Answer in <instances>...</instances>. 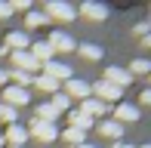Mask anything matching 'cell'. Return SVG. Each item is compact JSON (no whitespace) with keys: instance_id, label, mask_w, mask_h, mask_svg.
<instances>
[{"instance_id":"cell-1","label":"cell","mask_w":151,"mask_h":148,"mask_svg":"<svg viewBox=\"0 0 151 148\" xmlns=\"http://www.w3.org/2000/svg\"><path fill=\"white\" fill-rule=\"evenodd\" d=\"M28 136H34L37 142H46V145H50V142H56V139H59V130H56V124H43V120L34 117L31 126H28Z\"/></svg>"},{"instance_id":"cell-2","label":"cell","mask_w":151,"mask_h":148,"mask_svg":"<svg viewBox=\"0 0 151 148\" xmlns=\"http://www.w3.org/2000/svg\"><path fill=\"white\" fill-rule=\"evenodd\" d=\"M43 16L46 19H59V22H74V19H77V9L68 6V3H59V0H50Z\"/></svg>"},{"instance_id":"cell-3","label":"cell","mask_w":151,"mask_h":148,"mask_svg":"<svg viewBox=\"0 0 151 148\" xmlns=\"http://www.w3.org/2000/svg\"><path fill=\"white\" fill-rule=\"evenodd\" d=\"M90 93H96V99L108 105V102H114V99H120V93H123V90H117V86L108 83V80H96V83L90 86Z\"/></svg>"},{"instance_id":"cell-4","label":"cell","mask_w":151,"mask_h":148,"mask_svg":"<svg viewBox=\"0 0 151 148\" xmlns=\"http://www.w3.org/2000/svg\"><path fill=\"white\" fill-rule=\"evenodd\" d=\"M46 43H50V50H52V52H74V50H77V43H74V40L68 37L65 31H52Z\"/></svg>"},{"instance_id":"cell-5","label":"cell","mask_w":151,"mask_h":148,"mask_svg":"<svg viewBox=\"0 0 151 148\" xmlns=\"http://www.w3.org/2000/svg\"><path fill=\"white\" fill-rule=\"evenodd\" d=\"M12 65H16V71H25V74L40 71V62L31 56L28 50H22V52H12Z\"/></svg>"},{"instance_id":"cell-6","label":"cell","mask_w":151,"mask_h":148,"mask_svg":"<svg viewBox=\"0 0 151 148\" xmlns=\"http://www.w3.org/2000/svg\"><path fill=\"white\" fill-rule=\"evenodd\" d=\"M65 96L68 99H93V93H90V83H83V80H77V77H71V80H65Z\"/></svg>"},{"instance_id":"cell-7","label":"cell","mask_w":151,"mask_h":148,"mask_svg":"<svg viewBox=\"0 0 151 148\" xmlns=\"http://www.w3.org/2000/svg\"><path fill=\"white\" fill-rule=\"evenodd\" d=\"M28 90H22V86H6L3 90V105H9V108H19V105H28Z\"/></svg>"},{"instance_id":"cell-8","label":"cell","mask_w":151,"mask_h":148,"mask_svg":"<svg viewBox=\"0 0 151 148\" xmlns=\"http://www.w3.org/2000/svg\"><path fill=\"white\" fill-rule=\"evenodd\" d=\"M102 80H108V83H114L117 90H123V86H129V83H133V74H129V71H123V68H117V65H111V68L105 71V77H102Z\"/></svg>"},{"instance_id":"cell-9","label":"cell","mask_w":151,"mask_h":148,"mask_svg":"<svg viewBox=\"0 0 151 148\" xmlns=\"http://www.w3.org/2000/svg\"><path fill=\"white\" fill-rule=\"evenodd\" d=\"M40 68H43V74L52 77V80H71V74H74L65 62H46V65H40Z\"/></svg>"},{"instance_id":"cell-10","label":"cell","mask_w":151,"mask_h":148,"mask_svg":"<svg viewBox=\"0 0 151 148\" xmlns=\"http://www.w3.org/2000/svg\"><path fill=\"white\" fill-rule=\"evenodd\" d=\"M6 50H12V52H22V50H28V34H25V31H9V34H6Z\"/></svg>"},{"instance_id":"cell-11","label":"cell","mask_w":151,"mask_h":148,"mask_svg":"<svg viewBox=\"0 0 151 148\" xmlns=\"http://www.w3.org/2000/svg\"><path fill=\"white\" fill-rule=\"evenodd\" d=\"M114 114H117V124H120V126L139 120V108H136V105H127V102H120L117 108H114Z\"/></svg>"},{"instance_id":"cell-12","label":"cell","mask_w":151,"mask_h":148,"mask_svg":"<svg viewBox=\"0 0 151 148\" xmlns=\"http://www.w3.org/2000/svg\"><path fill=\"white\" fill-rule=\"evenodd\" d=\"M6 142H9L12 148H25V142H28V130L19 124H12L9 130H6Z\"/></svg>"},{"instance_id":"cell-13","label":"cell","mask_w":151,"mask_h":148,"mask_svg":"<svg viewBox=\"0 0 151 148\" xmlns=\"http://www.w3.org/2000/svg\"><path fill=\"white\" fill-rule=\"evenodd\" d=\"M80 16L93 19V22H105V19H108V6H102V3H83V6H80Z\"/></svg>"},{"instance_id":"cell-14","label":"cell","mask_w":151,"mask_h":148,"mask_svg":"<svg viewBox=\"0 0 151 148\" xmlns=\"http://www.w3.org/2000/svg\"><path fill=\"white\" fill-rule=\"evenodd\" d=\"M31 56L37 59L40 65H46V62H52V50H50V43H46V40H37V43H31Z\"/></svg>"},{"instance_id":"cell-15","label":"cell","mask_w":151,"mask_h":148,"mask_svg":"<svg viewBox=\"0 0 151 148\" xmlns=\"http://www.w3.org/2000/svg\"><path fill=\"white\" fill-rule=\"evenodd\" d=\"M80 111H83L86 117H102V114L108 111V105L99 102V99H83V102H80Z\"/></svg>"},{"instance_id":"cell-16","label":"cell","mask_w":151,"mask_h":148,"mask_svg":"<svg viewBox=\"0 0 151 148\" xmlns=\"http://www.w3.org/2000/svg\"><path fill=\"white\" fill-rule=\"evenodd\" d=\"M99 133L105 139H120L123 136V126L117 124V120H102V124H99Z\"/></svg>"},{"instance_id":"cell-17","label":"cell","mask_w":151,"mask_h":148,"mask_svg":"<svg viewBox=\"0 0 151 148\" xmlns=\"http://www.w3.org/2000/svg\"><path fill=\"white\" fill-rule=\"evenodd\" d=\"M59 108H52V105L50 102H43V105H40V108H37V120H43V124H56V120H59Z\"/></svg>"},{"instance_id":"cell-18","label":"cell","mask_w":151,"mask_h":148,"mask_svg":"<svg viewBox=\"0 0 151 148\" xmlns=\"http://www.w3.org/2000/svg\"><path fill=\"white\" fill-rule=\"evenodd\" d=\"M68 120H71V126H74V130H83V133L93 126V117H86L83 111H71V114H68Z\"/></svg>"},{"instance_id":"cell-19","label":"cell","mask_w":151,"mask_h":148,"mask_svg":"<svg viewBox=\"0 0 151 148\" xmlns=\"http://www.w3.org/2000/svg\"><path fill=\"white\" fill-rule=\"evenodd\" d=\"M34 86H37V90H43V93H52V96L59 93V80L46 77V74H40V77H34Z\"/></svg>"},{"instance_id":"cell-20","label":"cell","mask_w":151,"mask_h":148,"mask_svg":"<svg viewBox=\"0 0 151 148\" xmlns=\"http://www.w3.org/2000/svg\"><path fill=\"white\" fill-rule=\"evenodd\" d=\"M62 139H65V142H68V145L74 148V145H83V139H86V133H83V130H74V126H68V130L62 133Z\"/></svg>"},{"instance_id":"cell-21","label":"cell","mask_w":151,"mask_h":148,"mask_svg":"<svg viewBox=\"0 0 151 148\" xmlns=\"http://www.w3.org/2000/svg\"><path fill=\"white\" fill-rule=\"evenodd\" d=\"M74 52H80L83 59H93V62H96V59H102V46H96V43H80Z\"/></svg>"},{"instance_id":"cell-22","label":"cell","mask_w":151,"mask_h":148,"mask_svg":"<svg viewBox=\"0 0 151 148\" xmlns=\"http://www.w3.org/2000/svg\"><path fill=\"white\" fill-rule=\"evenodd\" d=\"M25 25L28 28H43V25H50V19L43 12H25Z\"/></svg>"},{"instance_id":"cell-23","label":"cell","mask_w":151,"mask_h":148,"mask_svg":"<svg viewBox=\"0 0 151 148\" xmlns=\"http://www.w3.org/2000/svg\"><path fill=\"white\" fill-rule=\"evenodd\" d=\"M9 77L16 80V86H22V90H25V86H31V83H34V77H37V74H25V71H9Z\"/></svg>"},{"instance_id":"cell-24","label":"cell","mask_w":151,"mask_h":148,"mask_svg":"<svg viewBox=\"0 0 151 148\" xmlns=\"http://www.w3.org/2000/svg\"><path fill=\"white\" fill-rule=\"evenodd\" d=\"M50 105H52V108H59V111H68V108H71V99H68L65 93H56Z\"/></svg>"},{"instance_id":"cell-25","label":"cell","mask_w":151,"mask_h":148,"mask_svg":"<svg viewBox=\"0 0 151 148\" xmlns=\"http://www.w3.org/2000/svg\"><path fill=\"white\" fill-rule=\"evenodd\" d=\"M151 71V62L148 59H136L133 65H129V74H148Z\"/></svg>"},{"instance_id":"cell-26","label":"cell","mask_w":151,"mask_h":148,"mask_svg":"<svg viewBox=\"0 0 151 148\" xmlns=\"http://www.w3.org/2000/svg\"><path fill=\"white\" fill-rule=\"evenodd\" d=\"M0 120H6V124H16V108H9V105L0 102Z\"/></svg>"},{"instance_id":"cell-27","label":"cell","mask_w":151,"mask_h":148,"mask_svg":"<svg viewBox=\"0 0 151 148\" xmlns=\"http://www.w3.org/2000/svg\"><path fill=\"white\" fill-rule=\"evenodd\" d=\"M9 9H22V12H31V0H16V3H9Z\"/></svg>"},{"instance_id":"cell-28","label":"cell","mask_w":151,"mask_h":148,"mask_svg":"<svg viewBox=\"0 0 151 148\" xmlns=\"http://www.w3.org/2000/svg\"><path fill=\"white\" fill-rule=\"evenodd\" d=\"M12 16V9H9V3H0V19H9Z\"/></svg>"},{"instance_id":"cell-29","label":"cell","mask_w":151,"mask_h":148,"mask_svg":"<svg viewBox=\"0 0 151 148\" xmlns=\"http://www.w3.org/2000/svg\"><path fill=\"white\" fill-rule=\"evenodd\" d=\"M139 102H142V105H151V90L142 93V96H139Z\"/></svg>"},{"instance_id":"cell-30","label":"cell","mask_w":151,"mask_h":148,"mask_svg":"<svg viewBox=\"0 0 151 148\" xmlns=\"http://www.w3.org/2000/svg\"><path fill=\"white\" fill-rule=\"evenodd\" d=\"M114 148H136V145H127V142H114Z\"/></svg>"},{"instance_id":"cell-31","label":"cell","mask_w":151,"mask_h":148,"mask_svg":"<svg viewBox=\"0 0 151 148\" xmlns=\"http://www.w3.org/2000/svg\"><path fill=\"white\" fill-rule=\"evenodd\" d=\"M6 80H9V74H6V71H0V83H6Z\"/></svg>"},{"instance_id":"cell-32","label":"cell","mask_w":151,"mask_h":148,"mask_svg":"<svg viewBox=\"0 0 151 148\" xmlns=\"http://www.w3.org/2000/svg\"><path fill=\"white\" fill-rule=\"evenodd\" d=\"M74 148H96V145H86V142H83V145H74Z\"/></svg>"},{"instance_id":"cell-33","label":"cell","mask_w":151,"mask_h":148,"mask_svg":"<svg viewBox=\"0 0 151 148\" xmlns=\"http://www.w3.org/2000/svg\"><path fill=\"white\" fill-rule=\"evenodd\" d=\"M3 52H6V46H0V56H3Z\"/></svg>"},{"instance_id":"cell-34","label":"cell","mask_w":151,"mask_h":148,"mask_svg":"<svg viewBox=\"0 0 151 148\" xmlns=\"http://www.w3.org/2000/svg\"><path fill=\"white\" fill-rule=\"evenodd\" d=\"M0 145H3V136H0Z\"/></svg>"}]
</instances>
